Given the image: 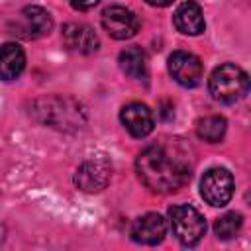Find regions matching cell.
<instances>
[{"instance_id": "cell-1", "label": "cell", "mask_w": 251, "mask_h": 251, "mask_svg": "<svg viewBox=\"0 0 251 251\" xmlns=\"http://www.w3.org/2000/svg\"><path fill=\"white\" fill-rule=\"evenodd\" d=\"M135 171L151 192H176L190 180V151L178 139L153 143L137 155Z\"/></svg>"}, {"instance_id": "cell-14", "label": "cell", "mask_w": 251, "mask_h": 251, "mask_svg": "<svg viewBox=\"0 0 251 251\" xmlns=\"http://www.w3.org/2000/svg\"><path fill=\"white\" fill-rule=\"evenodd\" d=\"M25 67V53L18 43H4L0 47V78L14 80Z\"/></svg>"}, {"instance_id": "cell-17", "label": "cell", "mask_w": 251, "mask_h": 251, "mask_svg": "<svg viewBox=\"0 0 251 251\" xmlns=\"http://www.w3.org/2000/svg\"><path fill=\"white\" fill-rule=\"evenodd\" d=\"M243 226V218L237 212H227L214 222V233L218 239H233Z\"/></svg>"}, {"instance_id": "cell-12", "label": "cell", "mask_w": 251, "mask_h": 251, "mask_svg": "<svg viewBox=\"0 0 251 251\" xmlns=\"http://www.w3.org/2000/svg\"><path fill=\"white\" fill-rule=\"evenodd\" d=\"M63 41L69 49L82 53V55H90V53L98 51V47H100V39L94 33V29L84 24H65L63 25Z\"/></svg>"}, {"instance_id": "cell-9", "label": "cell", "mask_w": 251, "mask_h": 251, "mask_svg": "<svg viewBox=\"0 0 251 251\" xmlns=\"http://www.w3.org/2000/svg\"><path fill=\"white\" fill-rule=\"evenodd\" d=\"M102 27L114 39H129L139 31V18L124 6H110L102 12Z\"/></svg>"}, {"instance_id": "cell-18", "label": "cell", "mask_w": 251, "mask_h": 251, "mask_svg": "<svg viewBox=\"0 0 251 251\" xmlns=\"http://www.w3.org/2000/svg\"><path fill=\"white\" fill-rule=\"evenodd\" d=\"M71 2V6L75 8V10H90V8H94L100 0H69Z\"/></svg>"}, {"instance_id": "cell-20", "label": "cell", "mask_w": 251, "mask_h": 251, "mask_svg": "<svg viewBox=\"0 0 251 251\" xmlns=\"http://www.w3.org/2000/svg\"><path fill=\"white\" fill-rule=\"evenodd\" d=\"M4 237H6V227L0 224V245L4 243Z\"/></svg>"}, {"instance_id": "cell-19", "label": "cell", "mask_w": 251, "mask_h": 251, "mask_svg": "<svg viewBox=\"0 0 251 251\" xmlns=\"http://www.w3.org/2000/svg\"><path fill=\"white\" fill-rule=\"evenodd\" d=\"M147 4H151V6H157V8H163V6H169V4H173L175 0H145Z\"/></svg>"}, {"instance_id": "cell-15", "label": "cell", "mask_w": 251, "mask_h": 251, "mask_svg": "<svg viewBox=\"0 0 251 251\" xmlns=\"http://www.w3.org/2000/svg\"><path fill=\"white\" fill-rule=\"evenodd\" d=\"M118 63H120V69L129 78H135V80L147 78V55H145V51L141 47H137V45L126 47L120 53Z\"/></svg>"}, {"instance_id": "cell-16", "label": "cell", "mask_w": 251, "mask_h": 251, "mask_svg": "<svg viewBox=\"0 0 251 251\" xmlns=\"http://www.w3.org/2000/svg\"><path fill=\"white\" fill-rule=\"evenodd\" d=\"M226 118L222 116H206V118H200L196 122V133L200 139L208 141V143H218L224 139L226 135Z\"/></svg>"}, {"instance_id": "cell-10", "label": "cell", "mask_w": 251, "mask_h": 251, "mask_svg": "<svg viewBox=\"0 0 251 251\" xmlns=\"http://www.w3.org/2000/svg\"><path fill=\"white\" fill-rule=\"evenodd\" d=\"M129 235L133 241L143 245H157L167 235V222L161 214L149 212L141 218H137L129 229Z\"/></svg>"}, {"instance_id": "cell-7", "label": "cell", "mask_w": 251, "mask_h": 251, "mask_svg": "<svg viewBox=\"0 0 251 251\" xmlns=\"http://www.w3.org/2000/svg\"><path fill=\"white\" fill-rule=\"evenodd\" d=\"M53 27V20H51V14L39 6H27L20 12L14 27H12V33H16L18 37H24V39H37V37H43L51 31Z\"/></svg>"}, {"instance_id": "cell-4", "label": "cell", "mask_w": 251, "mask_h": 251, "mask_svg": "<svg viewBox=\"0 0 251 251\" xmlns=\"http://www.w3.org/2000/svg\"><path fill=\"white\" fill-rule=\"evenodd\" d=\"M169 222H171V227H173V233L175 237L186 245V247H192L196 245L204 233H206V220L204 216L188 206V204H176L169 210Z\"/></svg>"}, {"instance_id": "cell-5", "label": "cell", "mask_w": 251, "mask_h": 251, "mask_svg": "<svg viewBox=\"0 0 251 251\" xmlns=\"http://www.w3.org/2000/svg\"><path fill=\"white\" fill-rule=\"evenodd\" d=\"M112 178V163L104 155H92L75 173V184L82 192H100Z\"/></svg>"}, {"instance_id": "cell-8", "label": "cell", "mask_w": 251, "mask_h": 251, "mask_svg": "<svg viewBox=\"0 0 251 251\" xmlns=\"http://www.w3.org/2000/svg\"><path fill=\"white\" fill-rule=\"evenodd\" d=\"M169 73L180 86L192 88L200 84L204 76V67H202V61L194 53L175 51L169 57Z\"/></svg>"}, {"instance_id": "cell-11", "label": "cell", "mask_w": 251, "mask_h": 251, "mask_svg": "<svg viewBox=\"0 0 251 251\" xmlns=\"http://www.w3.org/2000/svg\"><path fill=\"white\" fill-rule=\"evenodd\" d=\"M120 120H122L124 127L133 137H145L155 127L153 112L145 104H141V102H129V104H126L122 108V112H120Z\"/></svg>"}, {"instance_id": "cell-13", "label": "cell", "mask_w": 251, "mask_h": 251, "mask_svg": "<svg viewBox=\"0 0 251 251\" xmlns=\"http://www.w3.org/2000/svg\"><path fill=\"white\" fill-rule=\"evenodd\" d=\"M173 22H175V27L184 35H200L204 31V25H206L202 8L194 0L182 2L175 12Z\"/></svg>"}, {"instance_id": "cell-2", "label": "cell", "mask_w": 251, "mask_h": 251, "mask_svg": "<svg viewBox=\"0 0 251 251\" xmlns=\"http://www.w3.org/2000/svg\"><path fill=\"white\" fill-rule=\"evenodd\" d=\"M31 114L37 122L61 129V131H76L86 126V110L84 106L71 96H43L31 104Z\"/></svg>"}, {"instance_id": "cell-3", "label": "cell", "mask_w": 251, "mask_h": 251, "mask_svg": "<svg viewBox=\"0 0 251 251\" xmlns=\"http://www.w3.org/2000/svg\"><path fill=\"white\" fill-rule=\"evenodd\" d=\"M208 88L214 100L233 104L249 92V76L241 67L226 63L214 69L208 80Z\"/></svg>"}, {"instance_id": "cell-6", "label": "cell", "mask_w": 251, "mask_h": 251, "mask_svg": "<svg viewBox=\"0 0 251 251\" xmlns=\"http://www.w3.org/2000/svg\"><path fill=\"white\" fill-rule=\"evenodd\" d=\"M200 194L210 206H226L233 196V176L227 169L214 167L204 173L200 182Z\"/></svg>"}]
</instances>
